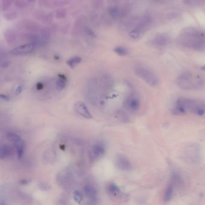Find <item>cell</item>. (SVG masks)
<instances>
[{
	"label": "cell",
	"mask_w": 205,
	"mask_h": 205,
	"mask_svg": "<svg viewBox=\"0 0 205 205\" xmlns=\"http://www.w3.org/2000/svg\"><path fill=\"white\" fill-rule=\"evenodd\" d=\"M177 110L181 113L185 114L191 112L196 116L205 117V102L197 99L180 98L174 105Z\"/></svg>",
	"instance_id": "cell-1"
},
{
	"label": "cell",
	"mask_w": 205,
	"mask_h": 205,
	"mask_svg": "<svg viewBox=\"0 0 205 205\" xmlns=\"http://www.w3.org/2000/svg\"><path fill=\"white\" fill-rule=\"evenodd\" d=\"M177 84L180 88L185 90H200L203 86V82L199 77L190 73L181 75L177 80Z\"/></svg>",
	"instance_id": "cell-2"
},
{
	"label": "cell",
	"mask_w": 205,
	"mask_h": 205,
	"mask_svg": "<svg viewBox=\"0 0 205 205\" xmlns=\"http://www.w3.org/2000/svg\"><path fill=\"white\" fill-rule=\"evenodd\" d=\"M135 71L136 75L139 78L142 79L149 85L155 87L158 84L159 81L158 78L150 70L143 67H137Z\"/></svg>",
	"instance_id": "cell-3"
},
{
	"label": "cell",
	"mask_w": 205,
	"mask_h": 205,
	"mask_svg": "<svg viewBox=\"0 0 205 205\" xmlns=\"http://www.w3.org/2000/svg\"><path fill=\"white\" fill-rule=\"evenodd\" d=\"M124 105L128 110L132 112H136L139 110L141 103L139 98L136 95L131 94L125 100Z\"/></svg>",
	"instance_id": "cell-4"
},
{
	"label": "cell",
	"mask_w": 205,
	"mask_h": 205,
	"mask_svg": "<svg viewBox=\"0 0 205 205\" xmlns=\"http://www.w3.org/2000/svg\"><path fill=\"white\" fill-rule=\"evenodd\" d=\"M115 164L116 167L122 171H129L132 168V165L129 160L122 154L117 155Z\"/></svg>",
	"instance_id": "cell-5"
},
{
	"label": "cell",
	"mask_w": 205,
	"mask_h": 205,
	"mask_svg": "<svg viewBox=\"0 0 205 205\" xmlns=\"http://www.w3.org/2000/svg\"><path fill=\"white\" fill-rule=\"evenodd\" d=\"M37 45L33 43H28L25 45L19 46L14 48L10 52L14 55L27 54L35 50Z\"/></svg>",
	"instance_id": "cell-6"
},
{
	"label": "cell",
	"mask_w": 205,
	"mask_h": 205,
	"mask_svg": "<svg viewBox=\"0 0 205 205\" xmlns=\"http://www.w3.org/2000/svg\"><path fill=\"white\" fill-rule=\"evenodd\" d=\"M74 110L79 115H80L81 117L85 119H92L93 117L88 108L83 102H77L74 105Z\"/></svg>",
	"instance_id": "cell-7"
},
{
	"label": "cell",
	"mask_w": 205,
	"mask_h": 205,
	"mask_svg": "<svg viewBox=\"0 0 205 205\" xmlns=\"http://www.w3.org/2000/svg\"><path fill=\"white\" fill-rule=\"evenodd\" d=\"M178 185L179 184L174 179L171 178V180L167 187L164 193V200L165 202H168L172 199L174 195L175 186Z\"/></svg>",
	"instance_id": "cell-8"
},
{
	"label": "cell",
	"mask_w": 205,
	"mask_h": 205,
	"mask_svg": "<svg viewBox=\"0 0 205 205\" xmlns=\"http://www.w3.org/2000/svg\"><path fill=\"white\" fill-rule=\"evenodd\" d=\"M84 191L85 195L87 198H88L90 201V204H94L93 201L96 200L97 196V192L96 189L91 186V185H85L84 187Z\"/></svg>",
	"instance_id": "cell-9"
},
{
	"label": "cell",
	"mask_w": 205,
	"mask_h": 205,
	"mask_svg": "<svg viewBox=\"0 0 205 205\" xmlns=\"http://www.w3.org/2000/svg\"><path fill=\"white\" fill-rule=\"evenodd\" d=\"M93 155L98 158L102 157L105 154V147L102 143H96L92 147Z\"/></svg>",
	"instance_id": "cell-10"
},
{
	"label": "cell",
	"mask_w": 205,
	"mask_h": 205,
	"mask_svg": "<svg viewBox=\"0 0 205 205\" xmlns=\"http://www.w3.org/2000/svg\"><path fill=\"white\" fill-rule=\"evenodd\" d=\"M12 147L8 144H1L0 147V157L1 160H5L12 155Z\"/></svg>",
	"instance_id": "cell-11"
},
{
	"label": "cell",
	"mask_w": 205,
	"mask_h": 205,
	"mask_svg": "<svg viewBox=\"0 0 205 205\" xmlns=\"http://www.w3.org/2000/svg\"><path fill=\"white\" fill-rule=\"evenodd\" d=\"M13 143L14 144V146L16 147L18 158L19 159L21 158L23 156L24 152L25 145H24V141L22 140L21 138H20V139L16 140V141L13 142Z\"/></svg>",
	"instance_id": "cell-12"
},
{
	"label": "cell",
	"mask_w": 205,
	"mask_h": 205,
	"mask_svg": "<svg viewBox=\"0 0 205 205\" xmlns=\"http://www.w3.org/2000/svg\"><path fill=\"white\" fill-rule=\"evenodd\" d=\"M4 38L8 45L13 44L17 39L16 34L12 30H7L4 33Z\"/></svg>",
	"instance_id": "cell-13"
},
{
	"label": "cell",
	"mask_w": 205,
	"mask_h": 205,
	"mask_svg": "<svg viewBox=\"0 0 205 205\" xmlns=\"http://www.w3.org/2000/svg\"><path fill=\"white\" fill-rule=\"evenodd\" d=\"M82 61V58L80 57H74L73 58H71L69 59L67 63L69 66L70 68L72 69L75 68L77 64H80Z\"/></svg>",
	"instance_id": "cell-14"
},
{
	"label": "cell",
	"mask_w": 205,
	"mask_h": 205,
	"mask_svg": "<svg viewBox=\"0 0 205 205\" xmlns=\"http://www.w3.org/2000/svg\"><path fill=\"white\" fill-rule=\"evenodd\" d=\"M109 13L113 19H117L120 15L119 9L116 6H111L109 8Z\"/></svg>",
	"instance_id": "cell-15"
},
{
	"label": "cell",
	"mask_w": 205,
	"mask_h": 205,
	"mask_svg": "<svg viewBox=\"0 0 205 205\" xmlns=\"http://www.w3.org/2000/svg\"><path fill=\"white\" fill-rule=\"evenodd\" d=\"M18 16V13L16 12L15 11H11L8 12L4 15V17L5 19H6L7 21H12L15 19H16Z\"/></svg>",
	"instance_id": "cell-16"
},
{
	"label": "cell",
	"mask_w": 205,
	"mask_h": 205,
	"mask_svg": "<svg viewBox=\"0 0 205 205\" xmlns=\"http://www.w3.org/2000/svg\"><path fill=\"white\" fill-rule=\"evenodd\" d=\"M7 138L10 141H12V143L16 141V140L21 138V137L16 133L15 132H8L7 134Z\"/></svg>",
	"instance_id": "cell-17"
},
{
	"label": "cell",
	"mask_w": 205,
	"mask_h": 205,
	"mask_svg": "<svg viewBox=\"0 0 205 205\" xmlns=\"http://www.w3.org/2000/svg\"><path fill=\"white\" fill-rule=\"evenodd\" d=\"M55 87H56V88L57 90H63L65 88V87H66L65 80L63 78H60L56 81Z\"/></svg>",
	"instance_id": "cell-18"
},
{
	"label": "cell",
	"mask_w": 205,
	"mask_h": 205,
	"mask_svg": "<svg viewBox=\"0 0 205 205\" xmlns=\"http://www.w3.org/2000/svg\"><path fill=\"white\" fill-rule=\"evenodd\" d=\"M114 51L117 54V55L120 56H124L128 54V51L126 49L123 47H116L114 48Z\"/></svg>",
	"instance_id": "cell-19"
},
{
	"label": "cell",
	"mask_w": 205,
	"mask_h": 205,
	"mask_svg": "<svg viewBox=\"0 0 205 205\" xmlns=\"http://www.w3.org/2000/svg\"><path fill=\"white\" fill-rule=\"evenodd\" d=\"M13 0H3L2 3V10L5 11L8 10L13 4Z\"/></svg>",
	"instance_id": "cell-20"
},
{
	"label": "cell",
	"mask_w": 205,
	"mask_h": 205,
	"mask_svg": "<svg viewBox=\"0 0 205 205\" xmlns=\"http://www.w3.org/2000/svg\"><path fill=\"white\" fill-rule=\"evenodd\" d=\"M66 11L64 8H59L55 12V17L58 19H62L66 17Z\"/></svg>",
	"instance_id": "cell-21"
},
{
	"label": "cell",
	"mask_w": 205,
	"mask_h": 205,
	"mask_svg": "<svg viewBox=\"0 0 205 205\" xmlns=\"http://www.w3.org/2000/svg\"><path fill=\"white\" fill-rule=\"evenodd\" d=\"M108 191L113 194H116L120 193L121 191L119 188L116 184H111L109 185Z\"/></svg>",
	"instance_id": "cell-22"
},
{
	"label": "cell",
	"mask_w": 205,
	"mask_h": 205,
	"mask_svg": "<svg viewBox=\"0 0 205 205\" xmlns=\"http://www.w3.org/2000/svg\"><path fill=\"white\" fill-rule=\"evenodd\" d=\"M25 25L26 26L25 29L29 31L36 32L38 30V27L37 25H35L34 23H27Z\"/></svg>",
	"instance_id": "cell-23"
},
{
	"label": "cell",
	"mask_w": 205,
	"mask_h": 205,
	"mask_svg": "<svg viewBox=\"0 0 205 205\" xmlns=\"http://www.w3.org/2000/svg\"><path fill=\"white\" fill-rule=\"evenodd\" d=\"M82 199L83 197L80 191H75L74 192V199L76 202L81 203L82 202Z\"/></svg>",
	"instance_id": "cell-24"
},
{
	"label": "cell",
	"mask_w": 205,
	"mask_h": 205,
	"mask_svg": "<svg viewBox=\"0 0 205 205\" xmlns=\"http://www.w3.org/2000/svg\"><path fill=\"white\" fill-rule=\"evenodd\" d=\"M141 35V32L139 30H137V29H135V30H134L132 31H131L130 33H129V36L132 39H137L140 37Z\"/></svg>",
	"instance_id": "cell-25"
},
{
	"label": "cell",
	"mask_w": 205,
	"mask_h": 205,
	"mask_svg": "<svg viewBox=\"0 0 205 205\" xmlns=\"http://www.w3.org/2000/svg\"><path fill=\"white\" fill-rule=\"evenodd\" d=\"M16 7H17L18 8L22 9L25 7L27 5L26 2L25 0H16L15 2Z\"/></svg>",
	"instance_id": "cell-26"
},
{
	"label": "cell",
	"mask_w": 205,
	"mask_h": 205,
	"mask_svg": "<svg viewBox=\"0 0 205 205\" xmlns=\"http://www.w3.org/2000/svg\"><path fill=\"white\" fill-rule=\"evenodd\" d=\"M22 90H23V86H22V85H19V86L16 88V90H15V93H16V94H20V93L22 91Z\"/></svg>",
	"instance_id": "cell-27"
},
{
	"label": "cell",
	"mask_w": 205,
	"mask_h": 205,
	"mask_svg": "<svg viewBox=\"0 0 205 205\" xmlns=\"http://www.w3.org/2000/svg\"><path fill=\"white\" fill-rule=\"evenodd\" d=\"M85 32L87 35H88L89 36H92V37H95V34L90 29V28H86L85 29Z\"/></svg>",
	"instance_id": "cell-28"
},
{
	"label": "cell",
	"mask_w": 205,
	"mask_h": 205,
	"mask_svg": "<svg viewBox=\"0 0 205 205\" xmlns=\"http://www.w3.org/2000/svg\"><path fill=\"white\" fill-rule=\"evenodd\" d=\"M1 99L4 101H8L10 100V98L7 95L4 94H1Z\"/></svg>",
	"instance_id": "cell-29"
},
{
	"label": "cell",
	"mask_w": 205,
	"mask_h": 205,
	"mask_svg": "<svg viewBox=\"0 0 205 205\" xmlns=\"http://www.w3.org/2000/svg\"><path fill=\"white\" fill-rule=\"evenodd\" d=\"M201 69L203 71H204V72H205V66H202V68H201Z\"/></svg>",
	"instance_id": "cell-30"
},
{
	"label": "cell",
	"mask_w": 205,
	"mask_h": 205,
	"mask_svg": "<svg viewBox=\"0 0 205 205\" xmlns=\"http://www.w3.org/2000/svg\"><path fill=\"white\" fill-rule=\"evenodd\" d=\"M30 2H34L35 0H28Z\"/></svg>",
	"instance_id": "cell-31"
}]
</instances>
